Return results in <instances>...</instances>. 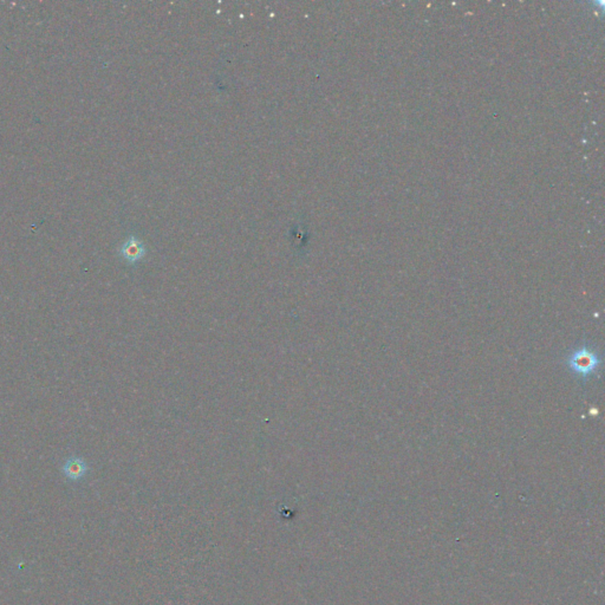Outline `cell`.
<instances>
[{
	"label": "cell",
	"instance_id": "3957f363",
	"mask_svg": "<svg viewBox=\"0 0 605 605\" xmlns=\"http://www.w3.org/2000/svg\"><path fill=\"white\" fill-rule=\"evenodd\" d=\"M146 252H147V250L144 247V244L135 237H129L127 239L119 249V256L122 257L123 259L129 262V264L140 262L146 256Z\"/></svg>",
	"mask_w": 605,
	"mask_h": 605
},
{
	"label": "cell",
	"instance_id": "6da1fadb",
	"mask_svg": "<svg viewBox=\"0 0 605 605\" xmlns=\"http://www.w3.org/2000/svg\"><path fill=\"white\" fill-rule=\"evenodd\" d=\"M560 363L571 376H574V380L587 383L599 374L602 368V355L597 346L585 342L569 350L562 357Z\"/></svg>",
	"mask_w": 605,
	"mask_h": 605
},
{
	"label": "cell",
	"instance_id": "7a4b0ae2",
	"mask_svg": "<svg viewBox=\"0 0 605 605\" xmlns=\"http://www.w3.org/2000/svg\"><path fill=\"white\" fill-rule=\"evenodd\" d=\"M87 472H89V466L87 461L77 455L69 456L62 466L63 476L73 483H78L85 479Z\"/></svg>",
	"mask_w": 605,
	"mask_h": 605
}]
</instances>
